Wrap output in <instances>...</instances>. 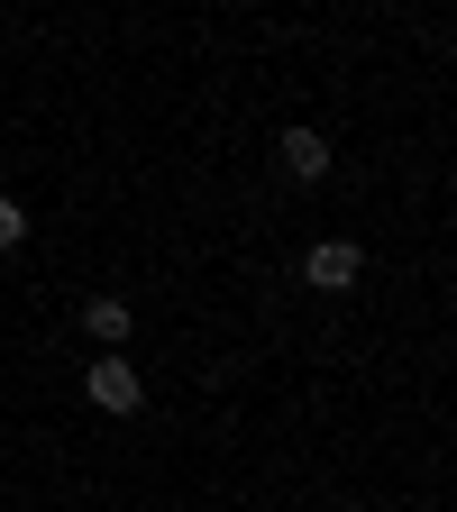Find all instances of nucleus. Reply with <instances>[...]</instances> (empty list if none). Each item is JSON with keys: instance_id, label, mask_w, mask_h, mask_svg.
Masks as SVG:
<instances>
[{"instance_id": "obj_1", "label": "nucleus", "mask_w": 457, "mask_h": 512, "mask_svg": "<svg viewBox=\"0 0 457 512\" xmlns=\"http://www.w3.org/2000/svg\"><path fill=\"white\" fill-rule=\"evenodd\" d=\"M83 394H92L101 412H138V403H147V375H138V366H128L119 348H101V357L83 366Z\"/></svg>"}, {"instance_id": "obj_2", "label": "nucleus", "mask_w": 457, "mask_h": 512, "mask_svg": "<svg viewBox=\"0 0 457 512\" xmlns=\"http://www.w3.org/2000/svg\"><path fill=\"white\" fill-rule=\"evenodd\" d=\"M357 275H366V256H357L348 238H320V247L302 256V284H311V293H348Z\"/></svg>"}, {"instance_id": "obj_3", "label": "nucleus", "mask_w": 457, "mask_h": 512, "mask_svg": "<svg viewBox=\"0 0 457 512\" xmlns=\"http://www.w3.org/2000/svg\"><path fill=\"white\" fill-rule=\"evenodd\" d=\"M275 156H284V174H293V183H330V138H320V128H284Z\"/></svg>"}, {"instance_id": "obj_4", "label": "nucleus", "mask_w": 457, "mask_h": 512, "mask_svg": "<svg viewBox=\"0 0 457 512\" xmlns=\"http://www.w3.org/2000/svg\"><path fill=\"white\" fill-rule=\"evenodd\" d=\"M83 330H92L101 348H119V339H128V302H119V293H92V302H83Z\"/></svg>"}, {"instance_id": "obj_5", "label": "nucleus", "mask_w": 457, "mask_h": 512, "mask_svg": "<svg viewBox=\"0 0 457 512\" xmlns=\"http://www.w3.org/2000/svg\"><path fill=\"white\" fill-rule=\"evenodd\" d=\"M19 238H28V211L10 202V192H0V247H19Z\"/></svg>"}]
</instances>
